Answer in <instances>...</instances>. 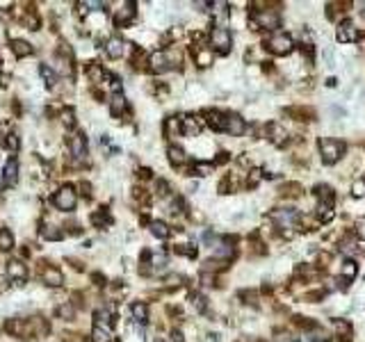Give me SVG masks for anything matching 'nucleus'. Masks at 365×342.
<instances>
[{
    "label": "nucleus",
    "instance_id": "47",
    "mask_svg": "<svg viewBox=\"0 0 365 342\" xmlns=\"http://www.w3.org/2000/svg\"><path fill=\"white\" fill-rule=\"evenodd\" d=\"M64 124H66V126H73V112H71V110L64 112Z\"/></svg>",
    "mask_w": 365,
    "mask_h": 342
},
{
    "label": "nucleus",
    "instance_id": "16",
    "mask_svg": "<svg viewBox=\"0 0 365 342\" xmlns=\"http://www.w3.org/2000/svg\"><path fill=\"white\" fill-rule=\"evenodd\" d=\"M333 331H335V335H338L343 342L352 340V326H349L345 320H333Z\"/></svg>",
    "mask_w": 365,
    "mask_h": 342
},
{
    "label": "nucleus",
    "instance_id": "15",
    "mask_svg": "<svg viewBox=\"0 0 365 342\" xmlns=\"http://www.w3.org/2000/svg\"><path fill=\"white\" fill-rule=\"evenodd\" d=\"M112 315H114V304H108L105 308H101V310H96V326H108L112 324Z\"/></svg>",
    "mask_w": 365,
    "mask_h": 342
},
{
    "label": "nucleus",
    "instance_id": "12",
    "mask_svg": "<svg viewBox=\"0 0 365 342\" xmlns=\"http://www.w3.org/2000/svg\"><path fill=\"white\" fill-rule=\"evenodd\" d=\"M267 135H270V139L274 141L276 146H283L285 141H288V130H285L283 126H279V124H270V126H267Z\"/></svg>",
    "mask_w": 365,
    "mask_h": 342
},
{
    "label": "nucleus",
    "instance_id": "24",
    "mask_svg": "<svg viewBox=\"0 0 365 342\" xmlns=\"http://www.w3.org/2000/svg\"><path fill=\"white\" fill-rule=\"evenodd\" d=\"M91 342H112V333L105 326H94L91 331Z\"/></svg>",
    "mask_w": 365,
    "mask_h": 342
},
{
    "label": "nucleus",
    "instance_id": "52",
    "mask_svg": "<svg viewBox=\"0 0 365 342\" xmlns=\"http://www.w3.org/2000/svg\"><path fill=\"white\" fill-rule=\"evenodd\" d=\"M0 7H12V3H0Z\"/></svg>",
    "mask_w": 365,
    "mask_h": 342
},
{
    "label": "nucleus",
    "instance_id": "8",
    "mask_svg": "<svg viewBox=\"0 0 365 342\" xmlns=\"http://www.w3.org/2000/svg\"><path fill=\"white\" fill-rule=\"evenodd\" d=\"M338 41L340 43H352V41H356L358 39V30L356 28H354V23L352 21H343L338 26Z\"/></svg>",
    "mask_w": 365,
    "mask_h": 342
},
{
    "label": "nucleus",
    "instance_id": "44",
    "mask_svg": "<svg viewBox=\"0 0 365 342\" xmlns=\"http://www.w3.org/2000/svg\"><path fill=\"white\" fill-rule=\"evenodd\" d=\"M7 290H9V278L0 276V292H7Z\"/></svg>",
    "mask_w": 365,
    "mask_h": 342
},
{
    "label": "nucleus",
    "instance_id": "1",
    "mask_svg": "<svg viewBox=\"0 0 365 342\" xmlns=\"http://www.w3.org/2000/svg\"><path fill=\"white\" fill-rule=\"evenodd\" d=\"M149 64H151L153 71L162 73V71H169V68L181 64V55H178L176 51H158V53H153V55H151Z\"/></svg>",
    "mask_w": 365,
    "mask_h": 342
},
{
    "label": "nucleus",
    "instance_id": "14",
    "mask_svg": "<svg viewBox=\"0 0 365 342\" xmlns=\"http://www.w3.org/2000/svg\"><path fill=\"white\" fill-rule=\"evenodd\" d=\"M43 281L51 287H60L62 283H64V274L57 270V267H48V270H43Z\"/></svg>",
    "mask_w": 365,
    "mask_h": 342
},
{
    "label": "nucleus",
    "instance_id": "34",
    "mask_svg": "<svg viewBox=\"0 0 365 342\" xmlns=\"http://www.w3.org/2000/svg\"><path fill=\"white\" fill-rule=\"evenodd\" d=\"M41 235L46 237V239H60V237H62V233L57 231L55 226H46V228L41 231Z\"/></svg>",
    "mask_w": 365,
    "mask_h": 342
},
{
    "label": "nucleus",
    "instance_id": "46",
    "mask_svg": "<svg viewBox=\"0 0 365 342\" xmlns=\"http://www.w3.org/2000/svg\"><path fill=\"white\" fill-rule=\"evenodd\" d=\"M194 301H197V308H199V310H206V299H203V297H197Z\"/></svg>",
    "mask_w": 365,
    "mask_h": 342
},
{
    "label": "nucleus",
    "instance_id": "19",
    "mask_svg": "<svg viewBox=\"0 0 365 342\" xmlns=\"http://www.w3.org/2000/svg\"><path fill=\"white\" fill-rule=\"evenodd\" d=\"M3 178H5V183L7 185H16V180H18V164L14 162H7L5 164V169H3Z\"/></svg>",
    "mask_w": 365,
    "mask_h": 342
},
{
    "label": "nucleus",
    "instance_id": "35",
    "mask_svg": "<svg viewBox=\"0 0 365 342\" xmlns=\"http://www.w3.org/2000/svg\"><path fill=\"white\" fill-rule=\"evenodd\" d=\"M320 219H322V222H331V219H333V210L320 205Z\"/></svg>",
    "mask_w": 365,
    "mask_h": 342
},
{
    "label": "nucleus",
    "instance_id": "28",
    "mask_svg": "<svg viewBox=\"0 0 365 342\" xmlns=\"http://www.w3.org/2000/svg\"><path fill=\"white\" fill-rule=\"evenodd\" d=\"M133 317L139 322H146V317H149V308H146V304H142V301H137V304H133Z\"/></svg>",
    "mask_w": 365,
    "mask_h": 342
},
{
    "label": "nucleus",
    "instance_id": "41",
    "mask_svg": "<svg viewBox=\"0 0 365 342\" xmlns=\"http://www.w3.org/2000/svg\"><path fill=\"white\" fill-rule=\"evenodd\" d=\"M57 312H60V317H66V320H71L73 317V308L71 306H62Z\"/></svg>",
    "mask_w": 365,
    "mask_h": 342
},
{
    "label": "nucleus",
    "instance_id": "17",
    "mask_svg": "<svg viewBox=\"0 0 365 342\" xmlns=\"http://www.w3.org/2000/svg\"><path fill=\"white\" fill-rule=\"evenodd\" d=\"M315 194H318V199L322 203L320 205H324V208H331L333 205V201H335V194H333V189L331 187H327V185H320L318 189H315Z\"/></svg>",
    "mask_w": 365,
    "mask_h": 342
},
{
    "label": "nucleus",
    "instance_id": "53",
    "mask_svg": "<svg viewBox=\"0 0 365 342\" xmlns=\"http://www.w3.org/2000/svg\"><path fill=\"white\" fill-rule=\"evenodd\" d=\"M363 16H365V9H363Z\"/></svg>",
    "mask_w": 365,
    "mask_h": 342
},
{
    "label": "nucleus",
    "instance_id": "36",
    "mask_svg": "<svg viewBox=\"0 0 365 342\" xmlns=\"http://www.w3.org/2000/svg\"><path fill=\"white\" fill-rule=\"evenodd\" d=\"M283 194H288V197H299V194H301V187H299V185H285V187H283Z\"/></svg>",
    "mask_w": 365,
    "mask_h": 342
},
{
    "label": "nucleus",
    "instance_id": "38",
    "mask_svg": "<svg viewBox=\"0 0 365 342\" xmlns=\"http://www.w3.org/2000/svg\"><path fill=\"white\" fill-rule=\"evenodd\" d=\"M174 133H181V126H178L176 119H169L167 121V135H174Z\"/></svg>",
    "mask_w": 365,
    "mask_h": 342
},
{
    "label": "nucleus",
    "instance_id": "32",
    "mask_svg": "<svg viewBox=\"0 0 365 342\" xmlns=\"http://www.w3.org/2000/svg\"><path fill=\"white\" fill-rule=\"evenodd\" d=\"M197 62H199V66H210L212 64V53L210 51L197 53Z\"/></svg>",
    "mask_w": 365,
    "mask_h": 342
},
{
    "label": "nucleus",
    "instance_id": "37",
    "mask_svg": "<svg viewBox=\"0 0 365 342\" xmlns=\"http://www.w3.org/2000/svg\"><path fill=\"white\" fill-rule=\"evenodd\" d=\"M5 137H7V139H5V141H7V149L16 151L18 149V137L14 135V133H9V135H5Z\"/></svg>",
    "mask_w": 365,
    "mask_h": 342
},
{
    "label": "nucleus",
    "instance_id": "54",
    "mask_svg": "<svg viewBox=\"0 0 365 342\" xmlns=\"http://www.w3.org/2000/svg\"><path fill=\"white\" fill-rule=\"evenodd\" d=\"M363 185H365V178H363Z\"/></svg>",
    "mask_w": 365,
    "mask_h": 342
},
{
    "label": "nucleus",
    "instance_id": "40",
    "mask_svg": "<svg viewBox=\"0 0 365 342\" xmlns=\"http://www.w3.org/2000/svg\"><path fill=\"white\" fill-rule=\"evenodd\" d=\"M194 171H197L199 176H208L212 171V164H197V167H194Z\"/></svg>",
    "mask_w": 365,
    "mask_h": 342
},
{
    "label": "nucleus",
    "instance_id": "30",
    "mask_svg": "<svg viewBox=\"0 0 365 342\" xmlns=\"http://www.w3.org/2000/svg\"><path fill=\"white\" fill-rule=\"evenodd\" d=\"M233 256V247L228 242L219 244V247L215 249V258H231Z\"/></svg>",
    "mask_w": 365,
    "mask_h": 342
},
{
    "label": "nucleus",
    "instance_id": "45",
    "mask_svg": "<svg viewBox=\"0 0 365 342\" xmlns=\"http://www.w3.org/2000/svg\"><path fill=\"white\" fill-rule=\"evenodd\" d=\"M322 297H324V290H318V292H310L308 299H310V301H320Z\"/></svg>",
    "mask_w": 365,
    "mask_h": 342
},
{
    "label": "nucleus",
    "instance_id": "42",
    "mask_svg": "<svg viewBox=\"0 0 365 342\" xmlns=\"http://www.w3.org/2000/svg\"><path fill=\"white\" fill-rule=\"evenodd\" d=\"M164 262H167L164 253H155V256H153V265H155V267H164Z\"/></svg>",
    "mask_w": 365,
    "mask_h": 342
},
{
    "label": "nucleus",
    "instance_id": "23",
    "mask_svg": "<svg viewBox=\"0 0 365 342\" xmlns=\"http://www.w3.org/2000/svg\"><path fill=\"white\" fill-rule=\"evenodd\" d=\"M183 133L185 135H189V137H194V135H199L201 133V126H199V121L197 119H192V116H187V119H183Z\"/></svg>",
    "mask_w": 365,
    "mask_h": 342
},
{
    "label": "nucleus",
    "instance_id": "22",
    "mask_svg": "<svg viewBox=\"0 0 365 342\" xmlns=\"http://www.w3.org/2000/svg\"><path fill=\"white\" fill-rule=\"evenodd\" d=\"M208 124H210V128H215V130H224V124H226V114H222V112H217V110L208 112Z\"/></svg>",
    "mask_w": 365,
    "mask_h": 342
},
{
    "label": "nucleus",
    "instance_id": "50",
    "mask_svg": "<svg viewBox=\"0 0 365 342\" xmlns=\"http://www.w3.org/2000/svg\"><path fill=\"white\" fill-rule=\"evenodd\" d=\"M228 160V153H219V158H217V162H226Z\"/></svg>",
    "mask_w": 365,
    "mask_h": 342
},
{
    "label": "nucleus",
    "instance_id": "26",
    "mask_svg": "<svg viewBox=\"0 0 365 342\" xmlns=\"http://www.w3.org/2000/svg\"><path fill=\"white\" fill-rule=\"evenodd\" d=\"M151 233H153L155 237H160V239H167L169 237V226L164 222H153L151 224Z\"/></svg>",
    "mask_w": 365,
    "mask_h": 342
},
{
    "label": "nucleus",
    "instance_id": "25",
    "mask_svg": "<svg viewBox=\"0 0 365 342\" xmlns=\"http://www.w3.org/2000/svg\"><path fill=\"white\" fill-rule=\"evenodd\" d=\"M169 160H172V164H183L185 160H187V155H185V151L181 146H169Z\"/></svg>",
    "mask_w": 365,
    "mask_h": 342
},
{
    "label": "nucleus",
    "instance_id": "2",
    "mask_svg": "<svg viewBox=\"0 0 365 342\" xmlns=\"http://www.w3.org/2000/svg\"><path fill=\"white\" fill-rule=\"evenodd\" d=\"M320 153H322L324 164H335L345 155V144L343 141H338V139L322 137V139H320Z\"/></svg>",
    "mask_w": 365,
    "mask_h": 342
},
{
    "label": "nucleus",
    "instance_id": "39",
    "mask_svg": "<svg viewBox=\"0 0 365 342\" xmlns=\"http://www.w3.org/2000/svg\"><path fill=\"white\" fill-rule=\"evenodd\" d=\"M352 194H354V197H363V194H365V185H363V180H358V183H354V187H352Z\"/></svg>",
    "mask_w": 365,
    "mask_h": 342
},
{
    "label": "nucleus",
    "instance_id": "51",
    "mask_svg": "<svg viewBox=\"0 0 365 342\" xmlns=\"http://www.w3.org/2000/svg\"><path fill=\"white\" fill-rule=\"evenodd\" d=\"M335 82H338L335 78H329V80H327V85H329V87H335Z\"/></svg>",
    "mask_w": 365,
    "mask_h": 342
},
{
    "label": "nucleus",
    "instance_id": "49",
    "mask_svg": "<svg viewBox=\"0 0 365 342\" xmlns=\"http://www.w3.org/2000/svg\"><path fill=\"white\" fill-rule=\"evenodd\" d=\"M172 338H174V342H183V335H181V331H174V333H172Z\"/></svg>",
    "mask_w": 365,
    "mask_h": 342
},
{
    "label": "nucleus",
    "instance_id": "11",
    "mask_svg": "<svg viewBox=\"0 0 365 342\" xmlns=\"http://www.w3.org/2000/svg\"><path fill=\"white\" fill-rule=\"evenodd\" d=\"M26 276H28V267L23 265L21 260H12L7 265V278H14V281L23 283L26 281Z\"/></svg>",
    "mask_w": 365,
    "mask_h": 342
},
{
    "label": "nucleus",
    "instance_id": "5",
    "mask_svg": "<svg viewBox=\"0 0 365 342\" xmlns=\"http://www.w3.org/2000/svg\"><path fill=\"white\" fill-rule=\"evenodd\" d=\"M292 37L290 34H283V32H279V34H274V37L270 39V51L274 53V55H288V53L292 51Z\"/></svg>",
    "mask_w": 365,
    "mask_h": 342
},
{
    "label": "nucleus",
    "instance_id": "18",
    "mask_svg": "<svg viewBox=\"0 0 365 342\" xmlns=\"http://www.w3.org/2000/svg\"><path fill=\"white\" fill-rule=\"evenodd\" d=\"M272 217H274L281 226H290V224L297 222V212H295V210H276Z\"/></svg>",
    "mask_w": 365,
    "mask_h": 342
},
{
    "label": "nucleus",
    "instance_id": "27",
    "mask_svg": "<svg viewBox=\"0 0 365 342\" xmlns=\"http://www.w3.org/2000/svg\"><path fill=\"white\" fill-rule=\"evenodd\" d=\"M14 247V235L7 228H0V251H9Z\"/></svg>",
    "mask_w": 365,
    "mask_h": 342
},
{
    "label": "nucleus",
    "instance_id": "29",
    "mask_svg": "<svg viewBox=\"0 0 365 342\" xmlns=\"http://www.w3.org/2000/svg\"><path fill=\"white\" fill-rule=\"evenodd\" d=\"M356 272H358V267H356V262L354 260H345L343 262V278L345 281H352V278L356 276Z\"/></svg>",
    "mask_w": 365,
    "mask_h": 342
},
{
    "label": "nucleus",
    "instance_id": "7",
    "mask_svg": "<svg viewBox=\"0 0 365 342\" xmlns=\"http://www.w3.org/2000/svg\"><path fill=\"white\" fill-rule=\"evenodd\" d=\"M224 130H226L228 135H233V137H240V135H245L247 124H245V119H242L240 114H226V124H224Z\"/></svg>",
    "mask_w": 365,
    "mask_h": 342
},
{
    "label": "nucleus",
    "instance_id": "4",
    "mask_svg": "<svg viewBox=\"0 0 365 342\" xmlns=\"http://www.w3.org/2000/svg\"><path fill=\"white\" fill-rule=\"evenodd\" d=\"M210 43L215 46V51L219 53H228L231 51V43H233V39H231V32L226 30V28H215V30L210 32Z\"/></svg>",
    "mask_w": 365,
    "mask_h": 342
},
{
    "label": "nucleus",
    "instance_id": "6",
    "mask_svg": "<svg viewBox=\"0 0 365 342\" xmlns=\"http://www.w3.org/2000/svg\"><path fill=\"white\" fill-rule=\"evenodd\" d=\"M251 26L254 28H267V30H274L279 28V16L274 12H258L254 18H251Z\"/></svg>",
    "mask_w": 365,
    "mask_h": 342
},
{
    "label": "nucleus",
    "instance_id": "20",
    "mask_svg": "<svg viewBox=\"0 0 365 342\" xmlns=\"http://www.w3.org/2000/svg\"><path fill=\"white\" fill-rule=\"evenodd\" d=\"M124 110H126V99H124V94L114 91V94H112V99H110V112L116 116V114H121Z\"/></svg>",
    "mask_w": 365,
    "mask_h": 342
},
{
    "label": "nucleus",
    "instance_id": "13",
    "mask_svg": "<svg viewBox=\"0 0 365 342\" xmlns=\"http://www.w3.org/2000/svg\"><path fill=\"white\" fill-rule=\"evenodd\" d=\"M124 51H126V43L121 41L119 37H112V39H108V43H105V53H108L112 60H119V57L124 55Z\"/></svg>",
    "mask_w": 365,
    "mask_h": 342
},
{
    "label": "nucleus",
    "instance_id": "31",
    "mask_svg": "<svg viewBox=\"0 0 365 342\" xmlns=\"http://www.w3.org/2000/svg\"><path fill=\"white\" fill-rule=\"evenodd\" d=\"M128 342H144V331L139 329V326H130L128 329Z\"/></svg>",
    "mask_w": 365,
    "mask_h": 342
},
{
    "label": "nucleus",
    "instance_id": "33",
    "mask_svg": "<svg viewBox=\"0 0 365 342\" xmlns=\"http://www.w3.org/2000/svg\"><path fill=\"white\" fill-rule=\"evenodd\" d=\"M39 71H41V78L48 82V85H55L57 78H55V71H53V68H48L46 64H41V68H39Z\"/></svg>",
    "mask_w": 365,
    "mask_h": 342
},
{
    "label": "nucleus",
    "instance_id": "9",
    "mask_svg": "<svg viewBox=\"0 0 365 342\" xmlns=\"http://www.w3.org/2000/svg\"><path fill=\"white\" fill-rule=\"evenodd\" d=\"M135 18V5L133 3H124L119 9L114 12V23L116 26H126Z\"/></svg>",
    "mask_w": 365,
    "mask_h": 342
},
{
    "label": "nucleus",
    "instance_id": "10",
    "mask_svg": "<svg viewBox=\"0 0 365 342\" xmlns=\"http://www.w3.org/2000/svg\"><path fill=\"white\" fill-rule=\"evenodd\" d=\"M69 146H71L73 158H78V160H80V158H85V153H87V137H85V135H80V133L71 135Z\"/></svg>",
    "mask_w": 365,
    "mask_h": 342
},
{
    "label": "nucleus",
    "instance_id": "21",
    "mask_svg": "<svg viewBox=\"0 0 365 342\" xmlns=\"http://www.w3.org/2000/svg\"><path fill=\"white\" fill-rule=\"evenodd\" d=\"M12 51L16 57H28L32 53V46L28 41H23V39H14L12 41Z\"/></svg>",
    "mask_w": 365,
    "mask_h": 342
},
{
    "label": "nucleus",
    "instance_id": "48",
    "mask_svg": "<svg viewBox=\"0 0 365 342\" xmlns=\"http://www.w3.org/2000/svg\"><path fill=\"white\" fill-rule=\"evenodd\" d=\"M181 281H183L181 276H172L169 278V285H181Z\"/></svg>",
    "mask_w": 365,
    "mask_h": 342
},
{
    "label": "nucleus",
    "instance_id": "3",
    "mask_svg": "<svg viewBox=\"0 0 365 342\" xmlns=\"http://www.w3.org/2000/svg\"><path fill=\"white\" fill-rule=\"evenodd\" d=\"M53 201L60 210H73L78 203V194L73 187H62L55 192V197H53Z\"/></svg>",
    "mask_w": 365,
    "mask_h": 342
},
{
    "label": "nucleus",
    "instance_id": "43",
    "mask_svg": "<svg viewBox=\"0 0 365 342\" xmlns=\"http://www.w3.org/2000/svg\"><path fill=\"white\" fill-rule=\"evenodd\" d=\"M260 174H262V171H258V169L251 171V178H249V185H251V187H254V185H258V180H260Z\"/></svg>",
    "mask_w": 365,
    "mask_h": 342
}]
</instances>
